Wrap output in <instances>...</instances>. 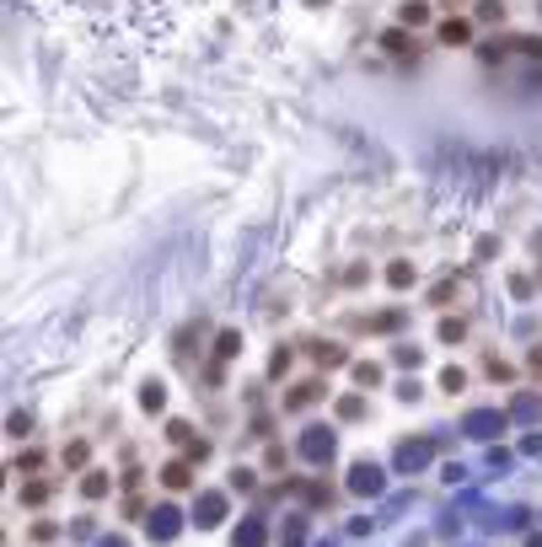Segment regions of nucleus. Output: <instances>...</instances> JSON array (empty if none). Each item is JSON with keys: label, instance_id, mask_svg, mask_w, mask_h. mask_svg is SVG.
Here are the masks:
<instances>
[{"label": "nucleus", "instance_id": "obj_1", "mask_svg": "<svg viewBox=\"0 0 542 547\" xmlns=\"http://www.w3.org/2000/svg\"><path fill=\"white\" fill-rule=\"evenodd\" d=\"M151 531H156V537H172V531H178V515H172V510H161L156 521H151Z\"/></svg>", "mask_w": 542, "mask_h": 547}, {"label": "nucleus", "instance_id": "obj_2", "mask_svg": "<svg viewBox=\"0 0 542 547\" xmlns=\"http://www.w3.org/2000/svg\"><path fill=\"white\" fill-rule=\"evenodd\" d=\"M376 483H382V472H371V467H360V472H355V488H360V494H371Z\"/></svg>", "mask_w": 542, "mask_h": 547}]
</instances>
